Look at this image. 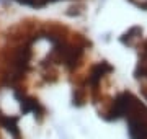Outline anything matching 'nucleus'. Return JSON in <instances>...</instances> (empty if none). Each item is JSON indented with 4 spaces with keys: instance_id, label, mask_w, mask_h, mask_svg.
<instances>
[{
    "instance_id": "f257e3e1",
    "label": "nucleus",
    "mask_w": 147,
    "mask_h": 139,
    "mask_svg": "<svg viewBox=\"0 0 147 139\" xmlns=\"http://www.w3.org/2000/svg\"><path fill=\"white\" fill-rule=\"evenodd\" d=\"M92 0H0L2 7L20 11V15L64 16L67 10H75Z\"/></svg>"
},
{
    "instance_id": "f03ea898",
    "label": "nucleus",
    "mask_w": 147,
    "mask_h": 139,
    "mask_svg": "<svg viewBox=\"0 0 147 139\" xmlns=\"http://www.w3.org/2000/svg\"><path fill=\"white\" fill-rule=\"evenodd\" d=\"M0 23H2V22H0ZM0 30H2V25H0Z\"/></svg>"
}]
</instances>
